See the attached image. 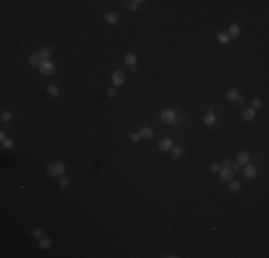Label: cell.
Here are the masks:
<instances>
[{
  "label": "cell",
  "mask_w": 269,
  "mask_h": 258,
  "mask_svg": "<svg viewBox=\"0 0 269 258\" xmlns=\"http://www.w3.org/2000/svg\"><path fill=\"white\" fill-rule=\"evenodd\" d=\"M160 121L166 125H175V123L179 122V116L173 109H165L160 114Z\"/></svg>",
  "instance_id": "6da1fadb"
},
{
  "label": "cell",
  "mask_w": 269,
  "mask_h": 258,
  "mask_svg": "<svg viewBox=\"0 0 269 258\" xmlns=\"http://www.w3.org/2000/svg\"><path fill=\"white\" fill-rule=\"evenodd\" d=\"M65 171H66V168H65V165H63L62 162H50L47 166V172H49V175H52V176H62L63 174H65Z\"/></svg>",
  "instance_id": "7a4b0ae2"
},
{
  "label": "cell",
  "mask_w": 269,
  "mask_h": 258,
  "mask_svg": "<svg viewBox=\"0 0 269 258\" xmlns=\"http://www.w3.org/2000/svg\"><path fill=\"white\" fill-rule=\"evenodd\" d=\"M219 174H221V179L226 181V182H230V181H234V178H235V172L230 169L229 166H223V168H221Z\"/></svg>",
  "instance_id": "3957f363"
},
{
  "label": "cell",
  "mask_w": 269,
  "mask_h": 258,
  "mask_svg": "<svg viewBox=\"0 0 269 258\" xmlns=\"http://www.w3.org/2000/svg\"><path fill=\"white\" fill-rule=\"evenodd\" d=\"M39 70L43 75H50L54 70V65L50 60H42V63L39 65Z\"/></svg>",
  "instance_id": "277c9868"
},
{
  "label": "cell",
  "mask_w": 269,
  "mask_h": 258,
  "mask_svg": "<svg viewBox=\"0 0 269 258\" xmlns=\"http://www.w3.org/2000/svg\"><path fill=\"white\" fill-rule=\"evenodd\" d=\"M125 80H126V76H125L123 72H120V70H116L115 73L112 75V82L115 86H120V85H123Z\"/></svg>",
  "instance_id": "5b68a950"
},
{
  "label": "cell",
  "mask_w": 269,
  "mask_h": 258,
  "mask_svg": "<svg viewBox=\"0 0 269 258\" xmlns=\"http://www.w3.org/2000/svg\"><path fill=\"white\" fill-rule=\"evenodd\" d=\"M173 148V141L170 138H163V139H160L159 142V149L160 151H163V152H169V151H172Z\"/></svg>",
  "instance_id": "8992f818"
},
{
  "label": "cell",
  "mask_w": 269,
  "mask_h": 258,
  "mask_svg": "<svg viewBox=\"0 0 269 258\" xmlns=\"http://www.w3.org/2000/svg\"><path fill=\"white\" fill-rule=\"evenodd\" d=\"M139 135H140V138H143V139H150V138L153 136V131H152L150 128L145 126L139 131Z\"/></svg>",
  "instance_id": "52a82bcc"
},
{
  "label": "cell",
  "mask_w": 269,
  "mask_h": 258,
  "mask_svg": "<svg viewBox=\"0 0 269 258\" xmlns=\"http://www.w3.org/2000/svg\"><path fill=\"white\" fill-rule=\"evenodd\" d=\"M248 162H249V155L246 152H241L236 158V164L239 165H248Z\"/></svg>",
  "instance_id": "ba28073f"
},
{
  "label": "cell",
  "mask_w": 269,
  "mask_h": 258,
  "mask_svg": "<svg viewBox=\"0 0 269 258\" xmlns=\"http://www.w3.org/2000/svg\"><path fill=\"white\" fill-rule=\"evenodd\" d=\"M245 176H248V178H255L256 176V168L255 166H252V165H246L245 166Z\"/></svg>",
  "instance_id": "9c48e42d"
},
{
  "label": "cell",
  "mask_w": 269,
  "mask_h": 258,
  "mask_svg": "<svg viewBox=\"0 0 269 258\" xmlns=\"http://www.w3.org/2000/svg\"><path fill=\"white\" fill-rule=\"evenodd\" d=\"M125 63L126 65H129V66H135V63H136V60H137V57H136V55H133V53H128L126 56H125Z\"/></svg>",
  "instance_id": "30bf717a"
},
{
  "label": "cell",
  "mask_w": 269,
  "mask_h": 258,
  "mask_svg": "<svg viewBox=\"0 0 269 258\" xmlns=\"http://www.w3.org/2000/svg\"><path fill=\"white\" fill-rule=\"evenodd\" d=\"M203 122H205V125H207V126H212V125L216 123V116L213 114H207L206 116L203 118Z\"/></svg>",
  "instance_id": "8fae6325"
},
{
  "label": "cell",
  "mask_w": 269,
  "mask_h": 258,
  "mask_svg": "<svg viewBox=\"0 0 269 258\" xmlns=\"http://www.w3.org/2000/svg\"><path fill=\"white\" fill-rule=\"evenodd\" d=\"M226 98H228L229 101H238L239 92L236 90V89H229V90L226 92Z\"/></svg>",
  "instance_id": "7c38bea8"
},
{
  "label": "cell",
  "mask_w": 269,
  "mask_h": 258,
  "mask_svg": "<svg viewBox=\"0 0 269 258\" xmlns=\"http://www.w3.org/2000/svg\"><path fill=\"white\" fill-rule=\"evenodd\" d=\"M39 247H40L42 249H49L50 247H52V241L49 240V238H40Z\"/></svg>",
  "instance_id": "4fadbf2b"
},
{
  "label": "cell",
  "mask_w": 269,
  "mask_h": 258,
  "mask_svg": "<svg viewBox=\"0 0 269 258\" xmlns=\"http://www.w3.org/2000/svg\"><path fill=\"white\" fill-rule=\"evenodd\" d=\"M239 33H241V29H239L238 25H230V26H229V32H228V35H229V36H234V37H236V36H239Z\"/></svg>",
  "instance_id": "5bb4252c"
},
{
  "label": "cell",
  "mask_w": 269,
  "mask_h": 258,
  "mask_svg": "<svg viewBox=\"0 0 269 258\" xmlns=\"http://www.w3.org/2000/svg\"><path fill=\"white\" fill-rule=\"evenodd\" d=\"M255 115H256L255 109H246L243 112V119L245 121H252V119L255 118Z\"/></svg>",
  "instance_id": "9a60e30c"
},
{
  "label": "cell",
  "mask_w": 269,
  "mask_h": 258,
  "mask_svg": "<svg viewBox=\"0 0 269 258\" xmlns=\"http://www.w3.org/2000/svg\"><path fill=\"white\" fill-rule=\"evenodd\" d=\"M106 22L109 23V25H115V23L118 22V14L113 13V12L107 13V14H106Z\"/></svg>",
  "instance_id": "2e32d148"
},
{
  "label": "cell",
  "mask_w": 269,
  "mask_h": 258,
  "mask_svg": "<svg viewBox=\"0 0 269 258\" xmlns=\"http://www.w3.org/2000/svg\"><path fill=\"white\" fill-rule=\"evenodd\" d=\"M172 153H173V156H175V158H182L183 155H185V152H183V148H182V146H173V148H172Z\"/></svg>",
  "instance_id": "e0dca14e"
},
{
  "label": "cell",
  "mask_w": 269,
  "mask_h": 258,
  "mask_svg": "<svg viewBox=\"0 0 269 258\" xmlns=\"http://www.w3.org/2000/svg\"><path fill=\"white\" fill-rule=\"evenodd\" d=\"M218 40L221 42V43H228L230 40V36L226 33V32H221L219 35H218Z\"/></svg>",
  "instance_id": "ac0fdd59"
},
{
  "label": "cell",
  "mask_w": 269,
  "mask_h": 258,
  "mask_svg": "<svg viewBox=\"0 0 269 258\" xmlns=\"http://www.w3.org/2000/svg\"><path fill=\"white\" fill-rule=\"evenodd\" d=\"M39 55H40V57H42V60H47L52 53H50V50H49L47 48H42L40 49V52H39Z\"/></svg>",
  "instance_id": "d6986e66"
},
{
  "label": "cell",
  "mask_w": 269,
  "mask_h": 258,
  "mask_svg": "<svg viewBox=\"0 0 269 258\" xmlns=\"http://www.w3.org/2000/svg\"><path fill=\"white\" fill-rule=\"evenodd\" d=\"M29 62H30V65H40L42 63V57H40L39 53H36V55H32Z\"/></svg>",
  "instance_id": "ffe728a7"
},
{
  "label": "cell",
  "mask_w": 269,
  "mask_h": 258,
  "mask_svg": "<svg viewBox=\"0 0 269 258\" xmlns=\"http://www.w3.org/2000/svg\"><path fill=\"white\" fill-rule=\"evenodd\" d=\"M47 92H49V95H52V96H59L60 90H59L58 86H54V85H50V86L47 88Z\"/></svg>",
  "instance_id": "44dd1931"
},
{
  "label": "cell",
  "mask_w": 269,
  "mask_h": 258,
  "mask_svg": "<svg viewBox=\"0 0 269 258\" xmlns=\"http://www.w3.org/2000/svg\"><path fill=\"white\" fill-rule=\"evenodd\" d=\"M241 187H242V185H241L239 181H230V191H232V192H238L239 189H241Z\"/></svg>",
  "instance_id": "7402d4cb"
},
{
  "label": "cell",
  "mask_w": 269,
  "mask_h": 258,
  "mask_svg": "<svg viewBox=\"0 0 269 258\" xmlns=\"http://www.w3.org/2000/svg\"><path fill=\"white\" fill-rule=\"evenodd\" d=\"M59 185H60L62 188H67V187L70 185V181L67 179V178H65V176H62V178L59 179Z\"/></svg>",
  "instance_id": "603a6c76"
},
{
  "label": "cell",
  "mask_w": 269,
  "mask_h": 258,
  "mask_svg": "<svg viewBox=\"0 0 269 258\" xmlns=\"http://www.w3.org/2000/svg\"><path fill=\"white\" fill-rule=\"evenodd\" d=\"M139 3H142V2H137V0H135V2H129V9L130 10H136L137 9V6H139Z\"/></svg>",
  "instance_id": "cb8c5ba5"
},
{
  "label": "cell",
  "mask_w": 269,
  "mask_h": 258,
  "mask_svg": "<svg viewBox=\"0 0 269 258\" xmlns=\"http://www.w3.org/2000/svg\"><path fill=\"white\" fill-rule=\"evenodd\" d=\"M10 119H12V114H10V112H5V114H2V121H3V122H9Z\"/></svg>",
  "instance_id": "d4e9b609"
},
{
  "label": "cell",
  "mask_w": 269,
  "mask_h": 258,
  "mask_svg": "<svg viewBox=\"0 0 269 258\" xmlns=\"http://www.w3.org/2000/svg\"><path fill=\"white\" fill-rule=\"evenodd\" d=\"M42 235H43V231L40 228H36L35 231H33V237H36V238H42Z\"/></svg>",
  "instance_id": "484cf974"
},
{
  "label": "cell",
  "mask_w": 269,
  "mask_h": 258,
  "mask_svg": "<svg viewBox=\"0 0 269 258\" xmlns=\"http://www.w3.org/2000/svg\"><path fill=\"white\" fill-rule=\"evenodd\" d=\"M221 171V166L218 165V164H213V165L211 166V172H213V174H218Z\"/></svg>",
  "instance_id": "4316f807"
},
{
  "label": "cell",
  "mask_w": 269,
  "mask_h": 258,
  "mask_svg": "<svg viewBox=\"0 0 269 258\" xmlns=\"http://www.w3.org/2000/svg\"><path fill=\"white\" fill-rule=\"evenodd\" d=\"M3 145H5V148H12V146H13V141H12V139H6L5 142H3Z\"/></svg>",
  "instance_id": "83f0119b"
},
{
  "label": "cell",
  "mask_w": 269,
  "mask_h": 258,
  "mask_svg": "<svg viewBox=\"0 0 269 258\" xmlns=\"http://www.w3.org/2000/svg\"><path fill=\"white\" fill-rule=\"evenodd\" d=\"M130 139H132L133 142H137V141L140 139V135H139V132H137V133H132V135H130Z\"/></svg>",
  "instance_id": "f1b7e54d"
},
{
  "label": "cell",
  "mask_w": 269,
  "mask_h": 258,
  "mask_svg": "<svg viewBox=\"0 0 269 258\" xmlns=\"http://www.w3.org/2000/svg\"><path fill=\"white\" fill-rule=\"evenodd\" d=\"M107 95H109L110 98H113V96L116 95V89H115V88H110L109 90H107Z\"/></svg>",
  "instance_id": "f546056e"
},
{
  "label": "cell",
  "mask_w": 269,
  "mask_h": 258,
  "mask_svg": "<svg viewBox=\"0 0 269 258\" xmlns=\"http://www.w3.org/2000/svg\"><path fill=\"white\" fill-rule=\"evenodd\" d=\"M252 106H253V108H259V106H260V101H259V99H253V101H252Z\"/></svg>",
  "instance_id": "4dcf8cb0"
},
{
  "label": "cell",
  "mask_w": 269,
  "mask_h": 258,
  "mask_svg": "<svg viewBox=\"0 0 269 258\" xmlns=\"http://www.w3.org/2000/svg\"><path fill=\"white\" fill-rule=\"evenodd\" d=\"M0 139L3 141V142H5V141H6V135H5V131H2V132H0Z\"/></svg>",
  "instance_id": "1f68e13d"
},
{
  "label": "cell",
  "mask_w": 269,
  "mask_h": 258,
  "mask_svg": "<svg viewBox=\"0 0 269 258\" xmlns=\"http://www.w3.org/2000/svg\"><path fill=\"white\" fill-rule=\"evenodd\" d=\"M238 169H239V164H235V165H234V168H232V171H234V172H235V171H238Z\"/></svg>",
  "instance_id": "d6a6232c"
},
{
  "label": "cell",
  "mask_w": 269,
  "mask_h": 258,
  "mask_svg": "<svg viewBox=\"0 0 269 258\" xmlns=\"http://www.w3.org/2000/svg\"><path fill=\"white\" fill-rule=\"evenodd\" d=\"M229 165H230L229 159H226V161H223V166H229Z\"/></svg>",
  "instance_id": "836d02e7"
}]
</instances>
